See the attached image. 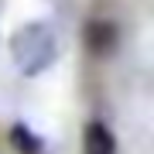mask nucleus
I'll return each mask as SVG.
<instances>
[{
	"mask_svg": "<svg viewBox=\"0 0 154 154\" xmlns=\"http://www.w3.org/2000/svg\"><path fill=\"white\" fill-rule=\"evenodd\" d=\"M55 55H58V41H55V31H51L48 24L31 21V24H24L21 31H14L11 58H14V65L21 69L24 75L45 72L51 62H55Z\"/></svg>",
	"mask_w": 154,
	"mask_h": 154,
	"instance_id": "obj_1",
	"label": "nucleus"
},
{
	"mask_svg": "<svg viewBox=\"0 0 154 154\" xmlns=\"http://www.w3.org/2000/svg\"><path fill=\"white\" fill-rule=\"evenodd\" d=\"M82 41H86V48L93 51V55H110L116 48V41H120V34H116L113 21H89Z\"/></svg>",
	"mask_w": 154,
	"mask_h": 154,
	"instance_id": "obj_2",
	"label": "nucleus"
},
{
	"mask_svg": "<svg viewBox=\"0 0 154 154\" xmlns=\"http://www.w3.org/2000/svg\"><path fill=\"white\" fill-rule=\"evenodd\" d=\"M82 154H116V140L106 130V123L93 120L82 134Z\"/></svg>",
	"mask_w": 154,
	"mask_h": 154,
	"instance_id": "obj_3",
	"label": "nucleus"
},
{
	"mask_svg": "<svg viewBox=\"0 0 154 154\" xmlns=\"http://www.w3.org/2000/svg\"><path fill=\"white\" fill-rule=\"evenodd\" d=\"M11 144L21 154H41V140L31 134V127H24V123H14L11 127Z\"/></svg>",
	"mask_w": 154,
	"mask_h": 154,
	"instance_id": "obj_4",
	"label": "nucleus"
}]
</instances>
